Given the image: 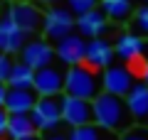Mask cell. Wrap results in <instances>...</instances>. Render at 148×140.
I'll list each match as a JSON object with an SVG mask.
<instances>
[{"label": "cell", "mask_w": 148, "mask_h": 140, "mask_svg": "<svg viewBox=\"0 0 148 140\" xmlns=\"http://www.w3.org/2000/svg\"><path fill=\"white\" fill-rule=\"evenodd\" d=\"M114 59H116V49H114V44H111L109 39L101 37V39L86 42V59H84V64L91 67L94 71L109 69L111 64H114Z\"/></svg>", "instance_id": "8fae6325"}, {"label": "cell", "mask_w": 148, "mask_h": 140, "mask_svg": "<svg viewBox=\"0 0 148 140\" xmlns=\"http://www.w3.org/2000/svg\"><path fill=\"white\" fill-rule=\"evenodd\" d=\"M77 30V17L69 12L67 5H54V7H47L45 12V22H42V35L49 44L57 47L62 39H67L69 35H74Z\"/></svg>", "instance_id": "3957f363"}, {"label": "cell", "mask_w": 148, "mask_h": 140, "mask_svg": "<svg viewBox=\"0 0 148 140\" xmlns=\"http://www.w3.org/2000/svg\"><path fill=\"white\" fill-rule=\"evenodd\" d=\"M8 17H10L25 35H35L37 30H42V22H45V12H40V7H37L35 3H27V0L12 3Z\"/></svg>", "instance_id": "ba28073f"}, {"label": "cell", "mask_w": 148, "mask_h": 140, "mask_svg": "<svg viewBox=\"0 0 148 140\" xmlns=\"http://www.w3.org/2000/svg\"><path fill=\"white\" fill-rule=\"evenodd\" d=\"M54 57H57L54 47L49 44L47 39H40V37L30 39L25 47H22V52H20V62H22V64H27L30 69H35V71L52 67Z\"/></svg>", "instance_id": "9c48e42d"}, {"label": "cell", "mask_w": 148, "mask_h": 140, "mask_svg": "<svg viewBox=\"0 0 148 140\" xmlns=\"http://www.w3.org/2000/svg\"><path fill=\"white\" fill-rule=\"evenodd\" d=\"M5 99H8V84H0V108L5 106Z\"/></svg>", "instance_id": "484cf974"}, {"label": "cell", "mask_w": 148, "mask_h": 140, "mask_svg": "<svg viewBox=\"0 0 148 140\" xmlns=\"http://www.w3.org/2000/svg\"><path fill=\"white\" fill-rule=\"evenodd\" d=\"M59 108H62V123H67L69 128H82V125L94 123V108L91 101L84 99H74L64 93L59 99Z\"/></svg>", "instance_id": "52a82bcc"}, {"label": "cell", "mask_w": 148, "mask_h": 140, "mask_svg": "<svg viewBox=\"0 0 148 140\" xmlns=\"http://www.w3.org/2000/svg\"><path fill=\"white\" fill-rule=\"evenodd\" d=\"M12 67H15V62L10 59V54H3V52H0V84H8Z\"/></svg>", "instance_id": "cb8c5ba5"}, {"label": "cell", "mask_w": 148, "mask_h": 140, "mask_svg": "<svg viewBox=\"0 0 148 140\" xmlns=\"http://www.w3.org/2000/svg\"><path fill=\"white\" fill-rule=\"evenodd\" d=\"M114 49H116V57L128 67V64L138 62L143 57V52H146V39L133 35V32H121L116 44H114Z\"/></svg>", "instance_id": "5bb4252c"}, {"label": "cell", "mask_w": 148, "mask_h": 140, "mask_svg": "<svg viewBox=\"0 0 148 140\" xmlns=\"http://www.w3.org/2000/svg\"><path fill=\"white\" fill-rule=\"evenodd\" d=\"M32 123H35L37 133H59L62 125V108H59V99H37L35 108L30 113Z\"/></svg>", "instance_id": "5b68a950"}, {"label": "cell", "mask_w": 148, "mask_h": 140, "mask_svg": "<svg viewBox=\"0 0 148 140\" xmlns=\"http://www.w3.org/2000/svg\"><path fill=\"white\" fill-rule=\"evenodd\" d=\"M109 22H126L133 12V0H99Z\"/></svg>", "instance_id": "ac0fdd59"}, {"label": "cell", "mask_w": 148, "mask_h": 140, "mask_svg": "<svg viewBox=\"0 0 148 140\" xmlns=\"http://www.w3.org/2000/svg\"><path fill=\"white\" fill-rule=\"evenodd\" d=\"M37 135V128L32 123L30 113H17V116H10V123H8V138L10 140H25V138H32Z\"/></svg>", "instance_id": "e0dca14e"}, {"label": "cell", "mask_w": 148, "mask_h": 140, "mask_svg": "<svg viewBox=\"0 0 148 140\" xmlns=\"http://www.w3.org/2000/svg\"><path fill=\"white\" fill-rule=\"evenodd\" d=\"M69 140H116V135L109 133V130H101L96 123H89V125H82V128H72Z\"/></svg>", "instance_id": "ffe728a7"}, {"label": "cell", "mask_w": 148, "mask_h": 140, "mask_svg": "<svg viewBox=\"0 0 148 140\" xmlns=\"http://www.w3.org/2000/svg\"><path fill=\"white\" fill-rule=\"evenodd\" d=\"M64 93L67 96H74V99L94 101L101 93V74H96L86 64L69 67L64 71Z\"/></svg>", "instance_id": "7a4b0ae2"}, {"label": "cell", "mask_w": 148, "mask_h": 140, "mask_svg": "<svg viewBox=\"0 0 148 140\" xmlns=\"http://www.w3.org/2000/svg\"><path fill=\"white\" fill-rule=\"evenodd\" d=\"M131 32L148 39V5H141L136 10V15L131 17Z\"/></svg>", "instance_id": "44dd1931"}, {"label": "cell", "mask_w": 148, "mask_h": 140, "mask_svg": "<svg viewBox=\"0 0 148 140\" xmlns=\"http://www.w3.org/2000/svg\"><path fill=\"white\" fill-rule=\"evenodd\" d=\"M141 3H143V5H148V0H141Z\"/></svg>", "instance_id": "4dcf8cb0"}, {"label": "cell", "mask_w": 148, "mask_h": 140, "mask_svg": "<svg viewBox=\"0 0 148 140\" xmlns=\"http://www.w3.org/2000/svg\"><path fill=\"white\" fill-rule=\"evenodd\" d=\"M119 140H148V128L146 125H133L131 130L119 135Z\"/></svg>", "instance_id": "603a6c76"}, {"label": "cell", "mask_w": 148, "mask_h": 140, "mask_svg": "<svg viewBox=\"0 0 148 140\" xmlns=\"http://www.w3.org/2000/svg\"><path fill=\"white\" fill-rule=\"evenodd\" d=\"M54 52H57V59L67 69L69 67H79V64H84V59H86V39L74 32V35H69L67 39H62L57 47H54Z\"/></svg>", "instance_id": "30bf717a"}, {"label": "cell", "mask_w": 148, "mask_h": 140, "mask_svg": "<svg viewBox=\"0 0 148 140\" xmlns=\"http://www.w3.org/2000/svg\"><path fill=\"white\" fill-rule=\"evenodd\" d=\"M126 106H128V113H131L133 123L148 128V86L143 81L133 84V88L126 96Z\"/></svg>", "instance_id": "4fadbf2b"}, {"label": "cell", "mask_w": 148, "mask_h": 140, "mask_svg": "<svg viewBox=\"0 0 148 140\" xmlns=\"http://www.w3.org/2000/svg\"><path fill=\"white\" fill-rule=\"evenodd\" d=\"M136 84V74L126 64H111L109 69L101 71V93H111L119 99H126L128 91Z\"/></svg>", "instance_id": "277c9868"}, {"label": "cell", "mask_w": 148, "mask_h": 140, "mask_svg": "<svg viewBox=\"0 0 148 140\" xmlns=\"http://www.w3.org/2000/svg\"><path fill=\"white\" fill-rule=\"evenodd\" d=\"M45 140H69V135H62V133H49V135H45Z\"/></svg>", "instance_id": "4316f807"}, {"label": "cell", "mask_w": 148, "mask_h": 140, "mask_svg": "<svg viewBox=\"0 0 148 140\" xmlns=\"http://www.w3.org/2000/svg\"><path fill=\"white\" fill-rule=\"evenodd\" d=\"M27 42H30V35H25L8 15L0 20V52L3 54H20Z\"/></svg>", "instance_id": "7c38bea8"}, {"label": "cell", "mask_w": 148, "mask_h": 140, "mask_svg": "<svg viewBox=\"0 0 148 140\" xmlns=\"http://www.w3.org/2000/svg\"><path fill=\"white\" fill-rule=\"evenodd\" d=\"M91 108H94V123L101 130H109L114 135L116 133L121 135L136 125L131 113H128L126 99H119V96H111V93H99L91 101Z\"/></svg>", "instance_id": "6da1fadb"}, {"label": "cell", "mask_w": 148, "mask_h": 140, "mask_svg": "<svg viewBox=\"0 0 148 140\" xmlns=\"http://www.w3.org/2000/svg\"><path fill=\"white\" fill-rule=\"evenodd\" d=\"M12 3H17V0H12Z\"/></svg>", "instance_id": "1f68e13d"}, {"label": "cell", "mask_w": 148, "mask_h": 140, "mask_svg": "<svg viewBox=\"0 0 148 140\" xmlns=\"http://www.w3.org/2000/svg\"><path fill=\"white\" fill-rule=\"evenodd\" d=\"M8 123H10V113L0 108V138H8Z\"/></svg>", "instance_id": "d4e9b609"}, {"label": "cell", "mask_w": 148, "mask_h": 140, "mask_svg": "<svg viewBox=\"0 0 148 140\" xmlns=\"http://www.w3.org/2000/svg\"><path fill=\"white\" fill-rule=\"evenodd\" d=\"M35 103H37V93L35 91L8 88V99H5V106H3V108H5L10 116H17V113H32Z\"/></svg>", "instance_id": "2e32d148"}, {"label": "cell", "mask_w": 148, "mask_h": 140, "mask_svg": "<svg viewBox=\"0 0 148 140\" xmlns=\"http://www.w3.org/2000/svg\"><path fill=\"white\" fill-rule=\"evenodd\" d=\"M109 30V20H106V15L96 7V10L86 12V15L77 17V35L84 37L86 42L91 39H101V35Z\"/></svg>", "instance_id": "9a60e30c"}, {"label": "cell", "mask_w": 148, "mask_h": 140, "mask_svg": "<svg viewBox=\"0 0 148 140\" xmlns=\"http://www.w3.org/2000/svg\"><path fill=\"white\" fill-rule=\"evenodd\" d=\"M141 76H143V84L148 86V59L143 62V67H141Z\"/></svg>", "instance_id": "83f0119b"}, {"label": "cell", "mask_w": 148, "mask_h": 140, "mask_svg": "<svg viewBox=\"0 0 148 140\" xmlns=\"http://www.w3.org/2000/svg\"><path fill=\"white\" fill-rule=\"evenodd\" d=\"M96 3H99V0H67V7H69L72 15L82 17V15H86V12L96 10Z\"/></svg>", "instance_id": "7402d4cb"}, {"label": "cell", "mask_w": 148, "mask_h": 140, "mask_svg": "<svg viewBox=\"0 0 148 140\" xmlns=\"http://www.w3.org/2000/svg\"><path fill=\"white\" fill-rule=\"evenodd\" d=\"M25 140H45V138H40V135H32V138H25Z\"/></svg>", "instance_id": "f546056e"}, {"label": "cell", "mask_w": 148, "mask_h": 140, "mask_svg": "<svg viewBox=\"0 0 148 140\" xmlns=\"http://www.w3.org/2000/svg\"><path fill=\"white\" fill-rule=\"evenodd\" d=\"M37 3H42V5H49V7H54L59 3V0H37Z\"/></svg>", "instance_id": "f1b7e54d"}, {"label": "cell", "mask_w": 148, "mask_h": 140, "mask_svg": "<svg viewBox=\"0 0 148 140\" xmlns=\"http://www.w3.org/2000/svg\"><path fill=\"white\" fill-rule=\"evenodd\" d=\"M32 86H35V69H30L22 62H15V67L10 71V79H8V88L32 91Z\"/></svg>", "instance_id": "d6986e66"}, {"label": "cell", "mask_w": 148, "mask_h": 140, "mask_svg": "<svg viewBox=\"0 0 148 140\" xmlns=\"http://www.w3.org/2000/svg\"><path fill=\"white\" fill-rule=\"evenodd\" d=\"M0 140H5V138H0Z\"/></svg>", "instance_id": "d6a6232c"}, {"label": "cell", "mask_w": 148, "mask_h": 140, "mask_svg": "<svg viewBox=\"0 0 148 140\" xmlns=\"http://www.w3.org/2000/svg\"><path fill=\"white\" fill-rule=\"evenodd\" d=\"M64 71L67 69L59 67H47L35 71V86L32 91L37 93V99H62L64 96Z\"/></svg>", "instance_id": "8992f818"}]
</instances>
